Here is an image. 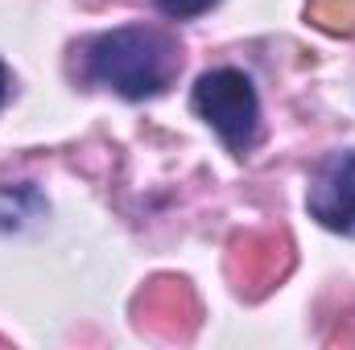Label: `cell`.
I'll list each match as a JSON object with an SVG mask.
<instances>
[{
  "instance_id": "6da1fadb",
  "label": "cell",
  "mask_w": 355,
  "mask_h": 350,
  "mask_svg": "<svg viewBox=\"0 0 355 350\" xmlns=\"http://www.w3.org/2000/svg\"><path fill=\"white\" fill-rule=\"evenodd\" d=\"M182 71V50L166 29L124 25L91 37L83 50L87 83L116 91L124 99H153L170 87Z\"/></svg>"
},
{
  "instance_id": "52a82bcc",
  "label": "cell",
  "mask_w": 355,
  "mask_h": 350,
  "mask_svg": "<svg viewBox=\"0 0 355 350\" xmlns=\"http://www.w3.org/2000/svg\"><path fill=\"white\" fill-rule=\"evenodd\" d=\"M170 21H190V17H202V12H211L219 0H153Z\"/></svg>"
},
{
  "instance_id": "ba28073f",
  "label": "cell",
  "mask_w": 355,
  "mask_h": 350,
  "mask_svg": "<svg viewBox=\"0 0 355 350\" xmlns=\"http://www.w3.org/2000/svg\"><path fill=\"white\" fill-rule=\"evenodd\" d=\"M4 99H8V66L0 62V107H4Z\"/></svg>"
},
{
  "instance_id": "277c9868",
  "label": "cell",
  "mask_w": 355,
  "mask_h": 350,
  "mask_svg": "<svg viewBox=\"0 0 355 350\" xmlns=\"http://www.w3.org/2000/svg\"><path fill=\"white\" fill-rule=\"evenodd\" d=\"M285 243L277 235H244L236 239V256H232V268L240 276V288H265L268 280H277L285 272Z\"/></svg>"
},
{
  "instance_id": "8992f818",
  "label": "cell",
  "mask_w": 355,
  "mask_h": 350,
  "mask_svg": "<svg viewBox=\"0 0 355 350\" xmlns=\"http://www.w3.org/2000/svg\"><path fill=\"white\" fill-rule=\"evenodd\" d=\"M306 17L327 33H355V0H310Z\"/></svg>"
},
{
  "instance_id": "5b68a950",
  "label": "cell",
  "mask_w": 355,
  "mask_h": 350,
  "mask_svg": "<svg viewBox=\"0 0 355 350\" xmlns=\"http://www.w3.org/2000/svg\"><path fill=\"white\" fill-rule=\"evenodd\" d=\"M46 219V198L33 185H4L0 190V231H21Z\"/></svg>"
},
{
  "instance_id": "3957f363",
  "label": "cell",
  "mask_w": 355,
  "mask_h": 350,
  "mask_svg": "<svg viewBox=\"0 0 355 350\" xmlns=\"http://www.w3.org/2000/svg\"><path fill=\"white\" fill-rule=\"evenodd\" d=\"M306 210L327 231L355 235V149L331 153L318 161L306 190Z\"/></svg>"
},
{
  "instance_id": "7a4b0ae2",
  "label": "cell",
  "mask_w": 355,
  "mask_h": 350,
  "mask_svg": "<svg viewBox=\"0 0 355 350\" xmlns=\"http://www.w3.org/2000/svg\"><path fill=\"white\" fill-rule=\"evenodd\" d=\"M190 103L219 132V140L232 153H248L257 145V132H261V99H257V87H252V79L244 71H236V66L207 71L194 83Z\"/></svg>"
}]
</instances>
